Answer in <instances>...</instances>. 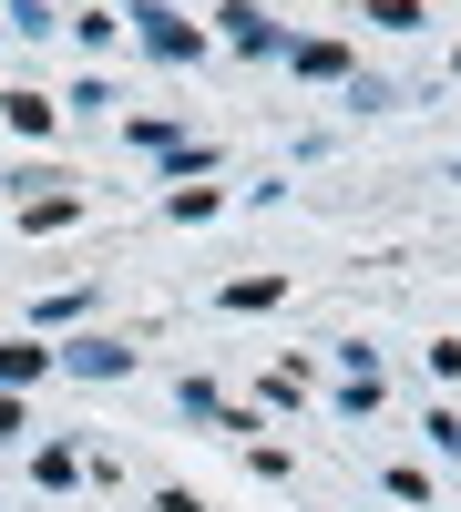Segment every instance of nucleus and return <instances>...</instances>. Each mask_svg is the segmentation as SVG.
Returning a JSON list of instances; mask_svg holds the SVG:
<instances>
[{
    "instance_id": "obj_1",
    "label": "nucleus",
    "mask_w": 461,
    "mask_h": 512,
    "mask_svg": "<svg viewBox=\"0 0 461 512\" xmlns=\"http://www.w3.org/2000/svg\"><path fill=\"white\" fill-rule=\"evenodd\" d=\"M123 21H134V41H144L154 62H195V52H205V31L175 21V11H154V0H144V11H123Z\"/></svg>"
},
{
    "instance_id": "obj_2",
    "label": "nucleus",
    "mask_w": 461,
    "mask_h": 512,
    "mask_svg": "<svg viewBox=\"0 0 461 512\" xmlns=\"http://www.w3.org/2000/svg\"><path fill=\"white\" fill-rule=\"evenodd\" d=\"M62 369H82V379H123V369H134V349H123V338H72Z\"/></svg>"
},
{
    "instance_id": "obj_3",
    "label": "nucleus",
    "mask_w": 461,
    "mask_h": 512,
    "mask_svg": "<svg viewBox=\"0 0 461 512\" xmlns=\"http://www.w3.org/2000/svg\"><path fill=\"white\" fill-rule=\"evenodd\" d=\"M226 41H236V52H277V31H267V11H246V0H226Z\"/></svg>"
},
{
    "instance_id": "obj_4",
    "label": "nucleus",
    "mask_w": 461,
    "mask_h": 512,
    "mask_svg": "<svg viewBox=\"0 0 461 512\" xmlns=\"http://www.w3.org/2000/svg\"><path fill=\"white\" fill-rule=\"evenodd\" d=\"M52 369V349H31V338H11V349H0V390H21V379H41Z\"/></svg>"
},
{
    "instance_id": "obj_5",
    "label": "nucleus",
    "mask_w": 461,
    "mask_h": 512,
    "mask_svg": "<svg viewBox=\"0 0 461 512\" xmlns=\"http://www.w3.org/2000/svg\"><path fill=\"white\" fill-rule=\"evenodd\" d=\"M0 113H11V134H52V103L41 93H0Z\"/></svg>"
},
{
    "instance_id": "obj_6",
    "label": "nucleus",
    "mask_w": 461,
    "mask_h": 512,
    "mask_svg": "<svg viewBox=\"0 0 461 512\" xmlns=\"http://www.w3.org/2000/svg\"><path fill=\"white\" fill-rule=\"evenodd\" d=\"M287 62H298V72H318V82H328V72H349V52H339V41H298Z\"/></svg>"
},
{
    "instance_id": "obj_7",
    "label": "nucleus",
    "mask_w": 461,
    "mask_h": 512,
    "mask_svg": "<svg viewBox=\"0 0 461 512\" xmlns=\"http://www.w3.org/2000/svg\"><path fill=\"white\" fill-rule=\"evenodd\" d=\"M277 297H287V277H236V287H226V308H277Z\"/></svg>"
},
{
    "instance_id": "obj_8",
    "label": "nucleus",
    "mask_w": 461,
    "mask_h": 512,
    "mask_svg": "<svg viewBox=\"0 0 461 512\" xmlns=\"http://www.w3.org/2000/svg\"><path fill=\"white\" fill-rule=\"evenodd\" d=\"M369 21L380 31H421V0H369Z\"/></svg>"
}]
</instances>
